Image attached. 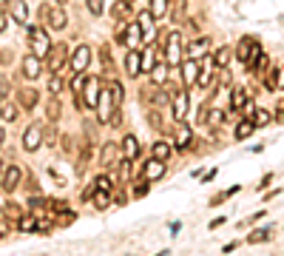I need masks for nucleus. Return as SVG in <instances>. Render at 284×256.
<instances>
[{
	"instance_id": "ea45409f",
	"label": "nucleus",
	"mask_w": 284,
	"mask_h": 256,
	"mask_svg": "<svg viewBox=\"0 0 284 256\" xmlns=\"http://www.w3.org/2000/svg\"><path fill=\"white\" fill-rule=\"evenodd\" d=\"M222 119H225V111H210V114H208V122H210V125H219V122H222Z\"/></svg>"
},
{
	"instance_id": "a18cd8bd",
	"label": "nucleus",
	"mask_w": 284,
	"mask_h": 256,
	"mask_svg": "<svg viewBox=\"0 0 284 256\" xmlns=\"http://www.w3.org/2000/svg\"><path fill=\"white\" fill-rule=\"evenodd\" d=\"M3 142H6V131H3V128H0V145H3Z\"/></svg>"
},
{
	"instance_id": "ddd939ff",
	"label": "nucleus",
	"mask_w": 284,
	"mask_h": 256,
	"mask_svg": "<svg viewBox=\"0 0 284 256\" xmlns=\"http://www.w3.org/2000/svg\"><path fill=\"white\" fill-rule=\"evenodd\" d=\"M159 177H165V162L153 157L151 162H145V171H142V179H148V182H153V179H159Z\"/></svg>"
},
{
	"instance_id": "58836bf2",
	"label": "nucleus",
	"mask_w": 284,
	"mask_h": 256,
	"mask_svg": "<svg viewBox=\"0 0 284 256\" xmlns=\"http://www.w3.org/2000/svg\"><path fill=\"white\" fill-rule=\"evenodd\" d=\"M49 91L51 94H60V91H63V80H60V77H51L49 80Z\"/></svg>"
},
{
	"instance_id": "393cba45",
	"label": "nucleus",
	"mask_w": 284,
	"mask_h": 256,
	"mask_svg": "<svg viewBox=\"0 0 284 256\" xmlns=\"http://www.w3.org/2000/svg\"><path fill=\"white\" fill-rule=\"evenodd\" d=\"M151 154H153L156 159H162V162H165L168 157H170V145H168L165 139H156V142H153V148H151Z\"/></svg>"
},
{
	"instance_id": "7ed1b4c3",
	"label": "nucleus",
	"mask_w": 284,
	"mask_h": 256,
	"mask_svg": "<svg viewBox=\"0 0 284 256\" xmlns=\"http://www.w3.org/2000/svg\"><path fill=\"white\" fill-rule=\"evenodd\" d=\"M29 46L34 49L37 57H46L51 51V40H49V34H46L43 26H29Z\"/></svg>"
},
{
	"instance_id": "aec40b11",
	"label": "nucleus",
	"mask_w": 284,
	"mask_h": 256,
	"mask_svg": "<svg viewBox=\"0 0 284 256\" xmlns=\"http://www.w3.org/2000/svg\"><path fill=\"white\" fill-rule=\"evenodd\" d=\"M247 100H250V94H247L245 88H233V91H230V108H233V111H245Z\"/></svg>"
},
{
	"instance_id": "c03bdc74",
	"label": "nucleus",
	"mask_w": 284,
	"mask_h": 256,
	"mask_svg": "<svg viewBox=\"0 0 284 256\" xmlns=\"http://www.w3.org/2000/svg\"><path fill=\"white\" fill-rule=\"evenodd\" d=\"M276 119H279V122H284V108H279V114H276Z\"/></svg>"
},
{
	"instance_id": "de8ad7c7",
	"label": "nucleus",
	"mask_w": 284,
	"mask_h": 256,
	"mask_svg": "<svg viewBox=\"0 0 284 256\" xmlns=\"http://www.w3.org/2000/svg\"><path fill=\"white\" fill-rule=\"evenodd\" d=\"M3 6H9V0H0V9H3Z\"/></svg>"
},
{
	"instance_id": "6e6552de",
	"label": "nucleus",
	"mask_w": 284,
	"mask_h": 256,
	"mask_svg": "<svg viewBox=\"0 0 284 256\" xmlns=\"http://www.w3.org/2000/svg\"><path fill=\"white\" fill-rule=\"evenodd\" d=\"M68 57V46L66 43H60V46H51V51L46 54V60H49V68L51 71H63V63H66Z\"/></svg>"
},
{
	"instance_id": "9d476101",
	"label": "nucleus",
	"mask_w": 284,
	"mask_h": 256,
	"mask_svg": "<svg viewBox=\"0 0 284 256\" xmlns=\"http://www.w3.org/2000/svg\"><path fill=\"white\" fill-rule=\"evenodd\" d=\"M188 105H190V100H188V94L185 91H173L170 94V111H173V117L182 122V117L188 114Z\"/></svg>"
},
{
	"instance_id": "37998d69",
	"label": "nucleus",
	"mask_w": 284,
	"mask_h": 256,
	"mask_svg": "<svg viewBox=\"0 0 284 256\" xmlns=\"http://www.w3.org/2000/svg\"><path fill=\"white\" fill-rule=\"evenodd\" d=\"M279 88H284V66L279 68Z\"/></svg>"
},
{
	"instance_id": "20e7f679",
	"label": "nucleus",
	"mask_w": 284,
	"mask_h": 256,
	"mask_svg": "<svg viewBox=\"0 0 284 256\" xmlns=\"http://www.w3.org/2000/svg\"><path fill=\"white\" fill-rule=\"evenodd\" d=\"M43 17H49V26L54 32H63L68 26V15H66V9H63V3H57L54 9H46L43 6Z\"/></svg>"
},
{
	"instance_id": "f8f14e48",
	"label": "nucleus",
	"mask_w": 284,
	"mask_h": 256,
	"mask_svg": "<svg viewBox=\"0 0 284 256\" xmlns=\"http://www.w3.org/2000/svg\"><path fill=\"white\" fill-rule=\"evenodd\" d=\"M125 71L131 77L142 74V54H139V49H128V54H125Z\"/></svg>"
},
{
	"instance_id": "1a4fd4ad",
	"label": "nucleus",
	"mask_w": 284,
	"mask_h": 256,
	"mask_svg": "<svg viewBox=\"0 0 284 256\" xmlns=\"http://www.w3.org/2000/svg\"><path fill=\"white\" fill-rule=\"evenodd\" d=\"M100 80L97 77H91L88 83H85V88H83V102L88 105V108H97V102H100Z\"/></svg>"
},
{
	"instance_id": "4be33fe9",
	"label": "nucleus",
	"mask_w": 284,
	"mask_h": 256,
	"mask_svg": "<svg viewBox=\"0 0 284 256\" xmlns=\"http://www.w3.org/2000/svg\"><path fill=\"white\" fill-rule=\"evenodd\" d=\"M253 131H256V122H253L250 117H245L239 125H236V139H247Z\"/></svg>"
},
{
	"instance_id": "6ab92c4d",
	"label": "nucleus",
	"mask_w": 284,
	"mask_h": 256,
	"mask_svg": "<svg viewBox=\"0 0 284 256\" xmlns=\"http://www.w3.org/2000/svg\"><path fill=\"white\" fill-rule=\"evenodd\" d=\"M9 9H12V20L23 26V23H26V17H29V6H26L23 0H12V3H9Z\"/></svg>"
},
{
	"instance_id": "dca6fc26",
	"label": "nucleus",
	"mask_w": 284,
	"mask_h": 256,
	"mask_svg": "<svg viewBox=\"0 0 284 256\" xmlns=\"http://www.w3.org/2000/svg\"><path fill=\"white\" fill-rule=\"evenodd\" d=\"M122 157H125V159H136V157H139V139H136L134 134L122 137Z\"/></svg>"
},
{
	"instance_id": "09e8293b",
	"label": "nucleus",
	"mask_w": 284,
	"mask_h": 256,
	"mask_svg": "<svg viewBox=\"0 0 284 256\" xmlns=\"http://www.w3.org/2000/svg\"><path fill=\"white\" fill-rule=\"evenodd\" d=\"M57 3H66V0H57Z\"/></svg>"
},
{
	"instance_id": "e433bc0d",
	"label": "nucleus",
	"mask_w": 284,
	"mask_h": 256,
	"mask_svg": "<svg viewBox=\"0 0 284 256\" xmlns=\"http://www.w3.org/2000/svg\"><path fill=\"white\" fill-rule=\"evenodd\" d=\"M17 228H20V231H37V222H34L32 217H26V219L17 222Z\"/></svg>"
},
{
	"instance_id": "4c0bfd02",
	"label": "nucleus",
	"mask_w": 284,
	"mask_h": 256,
	"mask_svg": "<svg viewBox=\"0 0 284 256\" xmlns=\"http://www.w3.org/2000/svg\"><path fill=\"white\" fill-rule=\"evenodd\" d=\"M128 3H131V0H119V3H117V15L119 17H128V15H131V6H128Z\"/></svg>"
},
{
	"instance_id": "412c9836",
	"label": "nucleus",
	"mask_w": 284,
	"mask_h": 256,
	"mask_svg": "<svg viewBox=\"0 0 284 256\" xmlns=\"http://www.w3.org/2000/svg\"><path fill=\"white\" fill-rule=\"evenodd\" d=\"M139 40H142V26H139V23H131L128 32H125V46H128V49H136Z\"/></svg>"
},
{
	"instance_id": "4468645a",
	"label": "nucleus",
	"mask_w": 284,
	"mask_h": 256,
	"mask_svg": "<svg viewBox=\"0 0 284 256\" xmlns=\"http://www.w3.org/2000/svg\"><path fill=\"white\" fill-rule=\"evenodd\" d=\"M233 54H236V51L230 49V46H219V49H216V54H213V66H216L219 71H225V68L230 66Z\"/></svg>"
},
{
	"instance_id": "a211bd4d",
	"label": "nucleus",
	"mask_w": 284,
	"mask_h": 256,
	"mask_svg": "<svg viewBox=\"0 0 284 256\" xmlns=\"http://www.w3.org/2000/svg\"><path fill=\"white\" fill-rule=\"evenodd\" d=\"M190 142H193V131H190V125L182 122L179 128H176V148L182 151V148H190Z\"/></svg>"
},
{
	"instance_id": "c85d7f7f",
	"label": "nucleus",
	"mask_w": 284,
	"mask_h": 256,
	"mask_svg": "<svg viewBox=\"0 0 284 256\" xmlns=\"http://www.w3.org/2000/svg\"><path fill=\"white\" fill-rule=\"evenodd\" d=\"M0 117L6 119V122H15V119H17V105L3 102V105H0Z\"/></svg>"
},
{
	"instance_id": "7c9ffc66",
	"label": "nucleus",
	"mask_w": 284,
	"mask_h": 256,
	"mask_svg": "<svg viewBox=\"0 0 284 256\" xmlns=\"http://www.w3.org/2000/svg\"><path fill=\"white\" fill-rule=\"evenodd\" d=\"M108 194H111V191H100V188H97V191H94V205H97V208H108V205H111V197H108Z\"/></svg>"
},
{
	"instance_id": "79ce46f5",
	"label": "nucleus",
	"mask_w": 284,
	"mask_h": 256,
	"mask_svg": "<svg viewBox=\"0 0 284 256\" xmlns=\"http://www.w3.org/2000/svg\"><path fill=\"white\" fill-rule=\"evenodd\" d=\"M219 225H225V217H216V219L210 222V228H219Z\"/></svg>"
},
{
	"instance_id": "39448f33",
	"label": "nucleus",
	"mask_w": 284,
	"mask_h": 256,
	"mask_svg": "<svg viewBox=\"0 0 284 256\" xmlns=\"http://www.w3.org/2000/svg\"><path fill=\"white\" fill-rule=\"evenodd\" d=\"M91 63V46H77L74 54H71V74H77V71H85Z\"/></svg>"
},
{
	"instance_id": "72a5a7b5",
	"label": "nucleus",
	"mask_w": 284,
	"mask_h": 256,
	"mask_svg": "<svg viewBox=\"0 0 284 256\" xmlns=\"http://www.w3.org/2000/svg\"><path fill=\"white\" fill-rule=\"evenodd\" d=\"M94 185L100 188V191H114V179H111L108 174H100V177L94 179Z\"/></svg>"
},
{
	"instance_id": "2f4dec72",
	"label": "nucleus",
	"mask_w": 284,
	"mask_h": 256,
	"mask_svg": "<svg viewBox=\"0 0 284 256\" xmlns=\"http://www.w3.org/2000/svg\"><path fill=\"white\" fill-rule=\"evenodd\" d=\"M270 231H273V228H259L256 234H250V239H247V242H250V245H259V242H267V239L273 236Z\"/></svg>"
},
{
	"instance_id": "0eeeda50",
	"label": "nucleus",
	"mask_w": 284,
	"mask_h": 256,
	"mask_svg": "<svg viewBox=\"0 0 284 256\" xmlns=\"http://www.w3.org/2000/svg\"><path fill=\"white\" fill-rule=\"evenodd\" d=\"M20 68H23L26 80H37V77H40V68H43V57H37V54L32 51V54H26V57H23Z\"/></svg>"
},
{
	"instance_id": "c9c22d12",
	"label": "nucleus",
	"mask_w": 284,
	"mask_h": 256,
	"mask_svg": "<svg viewBox=\"0 0 284 256\" xmlns=\"http://www.w3.org/2000/svg\"><path fill=\"white\" fill-rule=\"evenodd\" d=\"M85 6H88V12H91L94 17H100L102 9H105V6H102V0H85Z\"/></svg>"
},
{
	"instance_id": "f3484780",
	"label": "nucleus",
	"mask_w": 284,
	"mask_h": 256,
	"mask_svg": "<svg viewBox=\"0 0 284 256\" xmlns=\"http://www.w3.org/2000/svg\"><path fill=\"white\" fill-rule=\"evenodd\" d=\"M117 157H119L117 145H114V142H105V145H102V154H100V165H102V168H111V165H117V162H114Z\"/></svg>"
},
{
	"instance_id": "f257e3e1",
	"label": "nucleus",
	"mask_w": 284,
	"mask_h": 256,
	"mask_svg": "<svg viewBox=\"0 0 284 256\" xmlns=\"http://www.w3.org/2000/svg\"><path fill=\"white\" fill-rule=\"evenodd\" d=\"M165 63L170 68L173 66H182V34L179 29L168 32V46H165Z\"/></svg>"
},
{
	"instance_id": "b1692460",
	"label": "nucleus",
	"mask_w": 284,
	"mask_h": 256,
	"mask_svg": "<svg viewBox=\"0 0 284 256\" xmlns=\"http://www.w3.org/2000/svg\"><path fill=\"white\" fill-rule=\"evenodd\" d=\"M168 68H170V66H168L165 60H159V63L153 66V71H151V80H153L156 85H162L168 80Z\"/></svg>"
},
{
	"instance_id": "423d86ee",
	"label": "nucleus",
	"mask_w": 284,
	"mask_h": 256,
	"mask_svg": "<svg viewBox=\"0 0 284 256\" xmlns=\"http://www.w3.org/2000/svg\"><path fill=\"white\" fill-rule=\"evenodd\" d=\"M40 142H43V125L34 122V125L26 128V134H23V148H26V151H37Z\"/></svg>"
},
{
	"instance_id": "f704fd0d",
	"label": "nucleus",
	"mask_w": 284,
	"mask_h": 256,
	"mask_svg": "<svg viewBox=\"0 0 284 256\" xmlns=\"http://www.w3.org/2000/svg\"><path fill=\"white\" fill-rule=\"evenodd\" d=\"M108 88H111V97H114V105H119L122 102V83H108Z\"/></svg>"
},
{
	"instance_id": "f03ea898",
	"label": "nucleus",
	"mask_w": 284,
	"mask_h": 256,
	"mask_svg": "<svg viewBox=\"0 0 284 256\" xmlns=\"http://www.w3.org/2000/svg\"><path fill=\"white\" fill-rule=\"evenodd\" d=\"M262 54V49H259V40L256 37H242L239 40V46H236V57L242 60V66L250 68V63Z\"/></svg>"
},
{
	"instance_id": "a19ab883",
	"label": "nucleus",
	"mask_w": 284,
	"mask_h": 256,
	"mask_svg": "<svg viewBox=\"0 0 284 256\" xmlns=\"http://www.w3.org/2000/svg\"><path fill=\"white\" fill-rule=\"evenodd\" d=\"M131 194H134V197H145V194H148V179H142L139 185H134V191H131Z\"/></svg>"
},
{
	"instance_id": "bb28decb",
	"label": "nucleus",
	"mask_w": 284,
	"mask_h": 256,
	"mask_svg": "<svg viewBox=\"0 0 284 256\" xmlns=\"http://www.w3.org/2000/svg\"><path fill=\"white\" fill-rule=\"evenodd\" d=\"M20 105H23V108H34V105H37V91H34V88L20 91Z\"/></svg>"
},
{
	"instance_id": "5701e85b",
	"label": "nucleus",
	"mask_w": 284,
	"mask_h": 256,
	"mask_svg": "<svg viewBox=\"0 0 284 256\" xmlns=\"http://www.w3.org/2000/svg\"><path fill=\"white\" fill-rule=\"evenodd\" d=\"M208 49H210V40H208V37H205V40H193L190 49H188V57L196 60V57H202V54H208Z\"/></svg>"
},
{
	"instance_id": "a878e982",
	"label": "nucleus",
	"mask_w": 284,
	"mask_h": 256,
	"mask_svg": "<svg viewBox=\"0 0 284 256\" xmlns=\"http://www.w3.org/2000/svg\"><path fill=\"white\" fill-rule=\"evenodd\" d=\"M250 119H253V122H256V128H262V125H267L270 119H273V114H270L267 108H256Z\"/></svg>"
},
{
	"instance_id": "2eb2a0df",
	"label": "nucleus",
	"mask_w": 284,
	"mask_h": 256,
	"mask_svg": "<svg viewBox=\"0 0 284 256\" xmlns=\"http://www.w3.org/2000/svg\"><path fill=\"white\" fill-rule=\"evenodd\" d=\"M20 177H23V171L17 168V165H9L6 174H3V191H9V194H12V191L20 185Z\"/></svg>"
},
{
	"instance_id": "49530a36",
	"label": "nucleus",
	"mask_w": 284,
	"mask_h": 256,
	"mask_svg": "<svg viewBox=\"0 0 284 256\" xmlns=\"http://www.w3.org/2000/svg\"><path fill=\"white\" fill-rule=\"evenodd\" d=\"M3 174H6V162H3V159H0V177H3Z\"/></svg>"
},
{
	"instance_id": "cd10ccee",
	"label": "nucleus",
	"mask_w": 284,
	"mask_h": 256,
	"mask_svg": "<svg viewBox=\"0 0 284 256\" xmlns=\"http://www.w3.org/2000/svg\"><path fill=\"white\" fill-rule=\"evenodd\" d=\"M168 9H170L168 0H151V12H153V17H165Z\"/></svg>"
},
{
	"instance_id": "473e14b6",
	"label": "nucleus",
	"mask_w": 284,
	"mask_h": 256,
	"mask_svg": "<svg viewBox=\"0 0 284 256\" xmlns=\"http://www.w3.org/2000/svg\"><path fill=\"white\" fill-rule=\"evenodd\" d=\"M153 66H156V49H148V54L142 57V74L153 71Z\"/></svg>"
},
{
	"instance_id": "c756f323",
	"label": "nucleus",
	"mask_w": 284,
	"mask_h": 256,
	"mask_svg": "<svg viewBox=\"0 0 284 256\" xmlns=\"http://www.w3.org/2000/svg\"><path fill=\"white\" fill-rule=\"evenodd\" d=\"M88 80H91V77H88V71H77V74H74V80H71V91H83Z\"/></svg>"
},
{
	"instance_id": "9b49d317",
	"label": "nucleus",
	"mask_w": 284,
	"mask_h": 256,
	"mask_svg": "<svg viewBox=\"0 0 284 256\" xmlns=\"http://www.w3.org/2000/svg\"><path fill=\"white\" fill-rule=\"evenodd\" d=\"M199 71H202V66L193 60V57L182 60V80H185V85H193V83H196V80H199Z\"/></svg>"
}]
</instances>
